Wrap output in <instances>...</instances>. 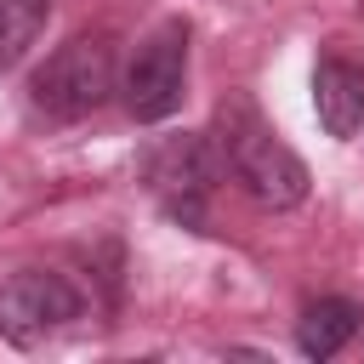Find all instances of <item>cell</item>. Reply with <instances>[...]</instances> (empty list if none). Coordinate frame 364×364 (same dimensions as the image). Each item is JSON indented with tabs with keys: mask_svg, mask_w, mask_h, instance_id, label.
Wrapping results in <instances>:
<instances>
[{
	"mask_svg": "<svg viewBox=\"0 0 364 364\" xmlns=\"http://www.w3.org/2000/svg\"><path fill=\"white\" fill-rule=\"evenodd\" d=\"M216 159L267 210H290V205L307 199V165L250 102H222L216 108Z\"/></svg>",
	"mask_w": 364,
	"mask_h": 364,
	"instance_id": "obj_1",
	"label": "cell"
},
{
	"mask_svg": "<svg viewBox=\"0 0 364 364\" xmlns=\"http://www.w3.org/2000/svg\"><path fill=\"white\" fill-rule=\"evenodd\" d=\"M114 97V46L102 34H74L63 40L28 80V102L46 119H85Z\"/></svg>",
	"mask_w": 364,
	"mask_h": 364,
	"instance_id": "obj_2",
	"label": "cell"
},
{
	"mask_svg": "<svg viewBox=\"0 0 364 364\" xmlns=\"http://www.w3.org/2000/svg\"><path fill=\"white\" fill-rule=\"evenodd\" d=\"M85 313V296L51 267H17L0 279V336L11 347H40Z\"/></svg>",
	"mask_w": 364,
	"mask_h": 364,
	"instance_id": "obj_3",
	"label": "cell"
},
{
	"mask_svg": "<svg viewBox=\"0 0 364 364\" xmlns=\"http://www.w3.org/2000/svg\"><path fill=\"white\" fill-rule=\"evenodd\" d=\"M182 85H188V23L182 17H165L131 57L125 68V108L131 119L142 125H159L182 108Z\"/></svg>",
	"mask_w": 364,
	"mask_h": 364,
	"instance_id": "obj_4",
	"label": "cell"
},
{
	"mask_svg": "<svg viewBox=\"0 0 364 364\" xmlns=\"http://www.w3.org/2000/svg\"><path fill=\"white\" fill-rule=\"evenodd\" d=\"M222 176V159L210 148V136H165L148 159H142V182L148 193L165 205V216H176L182 228L205 222V199Z\"/></svg>",
	"mask_w": 364,
	"mask_h": 364,
	"instance_id": "obj_5",
	"label": "cell"
},
{
	"mask_svg": "<svg viewBox=\"0 0 364 364\" xmlns=\"http://www.w3.org/2000/svg\"><path fill=\"white\" fill-rule=\"evenodd\" d=\"M313 108H318V125L336 142H353L364 131V63L330 51L313 68Z\"/></svg>",
	"mask_w": 364,
	"mask_h": 364,
	"instance_id": "obj_6",
	"label": "cell"
},
{
	"mask_svg": "<svg viewBox=\"0 0 364 364\" xmlns=\"http://www.w3.org/2000/svg\"><path fill=\"white\" fill-rule=\"evenodd\" d=\"M358 330H364L358 301H347V296H318V301L296 318V347H301V358H336Z\"/></svg>",
	"mask_w": 364,
	"mask_h": 364,
	"instance_id": "obj_7",
	"label": "cell"
},
{
	"mask_svg": "<svg viewBox=\"0 0 364 364\" xmlns=\"http://www.w3.org/2000/svg\"><path fill=\"white\" fill-rule=\"evenodd\" d=\"M46 11L51 0H0V74L28 57V46L46 28Z\"/></svg>",
	"mask_w": 364,
	"mask_h": 364,
	"instance_id": "obj_8",
	"label": "cell"
}]
</instances>
